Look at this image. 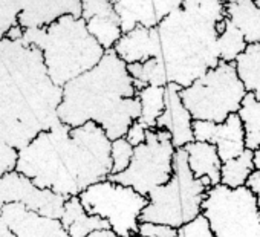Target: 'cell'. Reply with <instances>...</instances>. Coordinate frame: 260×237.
Segmentation results:
<instances>
[{"mask_svg": "<svg viewBox=\"0 0 260 237\" xmlns=\"http://www.w3.org/2000/svg\"><path fill=\"white\" fill-rule=\"evenodd\" d=\"M175 152L176 149L166 130L150 129L146 141L134 147L128 167L109 179L134 188L141 196H147L172 178Z\"/></svg>", "mask_w": 260, "mask_h": 237, "instance_id": "10", "label": "cell"}, {"mask_svg": "<svg viewBox=\"0 0 260 237\" xmlns=\"http://www.w3.org/2000/svg\"><path fill=\"white\" fill-rule=\"evenodd\" d=\"M146 135H147V129L144 126H141L138 121H135L132 126L128 127V130L124 135V138H125V141L130 146L137 147V146H140V144H143L146 141Z\"/></svg>", "mask_w": 260, "mask_h": 237, "instance_id": "31", "label": "cell"}, {"mask_svg": "<svg viewBox=\"0 0 260 237\" xmlns=\"http://www.w3.org/2000/svg\"><path fill=\"white\" fill-rule=\"evenodd\" d=\"M193 138L213 144L222 162L239 156L245 150V133L237 113L230 115L223 123L193 121Z\"/></svg>", "mask_w": 260, "mask_h": 237, "instance_id": "12", "label": "cell"}, {"mask_svg": "<svg viewBox=\"0 0 260 237\" xmlns=\"http://www.w3.org/2000/svg\"><path fill=\"white\" fill-rule=\"evenodd\" d=\"M0 237H16L14 232L5 223V220L2 219V214H0Z\"/></svg>", "mask_w": 260, "mask_h": 237, "instance_id": "35", "label": "cell"}, {"mask_svg": "<svg viewBox=\"0 0 260 237\" xmlns=\"http://www.w3.org/2000/svg\"><path fill=\"white\" fill-rule=\"evenodd\" d=\"M201 214L208 220L214 237H260V211L255 196L245 185L210 187Z\"/></svg>", "mask_w": 260, "mask_h": 237, "instance_id": "8", "label": "cell"}, {"mask_svg": "<svg viewBox=\"0 0 260 237\" xmlns=\"http://www.w3.org/2000/svg\"><path fill=\"white\" fill-rule=\"evenodd\" d=\"M132 237H141V235H138V234H135V235H132Z\"/></svg>", "mask_w": 260, "mask_h": 237, "instance_id": "40", "label": "cell"}, {"mask_svg": "<svg viewBox=\"0 0 260 237\" xmlns=\"http://www.w3.org/2000/svg\"><path fill=\"white\" fill-rule=\"evenodd\" d=\"M60 222L66 234H69L71 237H86L87 234L96 229L109 228V225L103 219L87 214L83 205L80 204L78 197L66 199L63 213L60 216Z\"/></svg>", "mask_w": 260, "mask_h": 237, "instance_id": "20", "label": "cell"}, {"mask_svg": "<svg viewBox=\"0 0 260 237\" xmlns=\"http://www.w3.org/2000/svg\"><path fill=\"white\" fill-rule=\"evenodd\" d=\"M187 155V164L190 172L196 179L208 181L210 187L220 184V168L222 161L213 144L191 141L182 147Z\"/></svg>", "mask_w": 260, "mask_h": 237, "instance_id": "18", "label": "cell"}, {"mask_svg": "<svg viewBox=\"0 0 260 237\" xmlns=\"http://www.w3.org/2000/svg\"><path fill=\"white\" fill-rule=\"evenodd\" d=\"M176 237H214V234L210 228L208 220L202 214H199L193 220L179 226Z\"/></svg>", "mask_w": 260, "mask_h": 237, "instance_id": "28", "label": "cell"}, {"mask_svg": "<svg viewBox=\"0 0 260 237\" xmlns=\"http://www.w3.org/2000/svg\"><path fill=\"white\" fill-rule=\"evenodd\" d=\"M252 159H254V168L260 170V149L252 152Z\"/></svg>", "mask_w": 260, "mask_h": 237, "instance_id": "36", "label": "cell"}, {"mask_svg": "<svg viewBox=\"0 0 260 237\" xmlns=\"http://www.w3.org/2000/svg\"><path fill=\"white\" fill-rule=\"evenodd\" d=\"M237 115L245 133V149L251 152L260 149V99L246 92Z\"/></svg>", "mask_w": 260, "mask_h": 237, "instance_id": "22", "label": "cell"}, {"mask_svg": "<svg viewBox=\"0 0 260 237\" xmlns=\"http://www.w3.org/2000/svg\"><path fill=\"white\" fill-rule=\"evenodd\" d=\"M61 87L48 75L40 49L0 40V141L16 150L60 123Z\"/></svg>", "mask_w": 260, "mask_h": 237, "instance_id": "3", "label": "cell"}, {"mask_svg": "<svg viewBox=\"0 0 260 237\" xmlns=\"http://www.w3.org/2000/svg\"><path fill=\"white\" fill-rule=\"evenodd\" d=\"M223 10L225 19L242 34L246 45H260V7L254 0H230Z\"/></svg>", "mask_w": 260, "mask_h": 237, "instance_id": "19", "label": "cell"}, {"mask_svg": "<svg viewBox=\"0 0 260 237\" xmlns=\"http://www.w3.org/2000/svg\"><path fill=\"white\" fill-rule=\"evenodd\" d=\"M22 37H23V28L22 26H14L10 32H8V36H7V39H10V40H22Z\"/></svg>", "mask_w": 260, "mask_h": 237, "instance_id": "34", "label": "cell"}, {"mask_svg": "<svg viewBox=\"0 0 260 237\" xmlns=\"http://www.w3.org/2000/svg\"><path fill=\"white\" fill-rule=\"evenodd\" d=\"M112 141L95 123L69 127L61 121L19 150L16 170L37 187L66 199L112 175Z\"/></svg>", "mask_w": 260, "mask_h": 237, "instance_id": "2", "label": "cell"}, {"mask_svg": "<svg viewBox=\"0 0 260 237\" xmlns=\"http://www.w3.org/2000/svg\"><path fill=\"white\" fill-rule=\"evenodd\" d=\"M164 93L166 87L161 86H144L137 90V98L141 107L137 121L147 130L156 129L158 118L164 112Z\"/></svg>", "mask_w": 260, "mask_h": 237, "instance_id": "23", "label": "cell"}, {"mask_svg": "<svg viewBox=\"0 0 260 237\" xmlns=\"http://www.w3.org/2000/svg\"><path fill=\"white\" fill-rule=\"evenodd\" d=\"M245 187L254 194V196H257V194H260V170H252V173L248 176V179H246V182H245Z\"/></svg>", "mask_w": 260, "mask_h": 237, "instance_id": "32", "label": "cell"}, {"mask_svg": "<svg viewBox=\"0 0 260 237\" xmlns=\"http://www.w3.org/2000/svg\"><path fill=\"white\" fill-rule=\"evenodd\" d=\"M23 0H0V40L7 39L8 32L19 25V16Z\"/></svg>", "mask_w": 260, "mask_h": 237, "instance_id": "26", "label": "cell"}, {"mask_svg": "<svg viewBox=\"0 0 260 237\" xmlns=\"http://www.w3.org/2000/svg\"><path fill=\"white\" fill-rule=\"evenodd\" d=\"M64 237H71V235H69V234H66V235H64Z\"/></svg>", "mask_w": 260, "mask_h": 237, "instance_id": "41", "label": "cell"}, {"mask_svg": "<svg viewBox=\"0 0 260 237\" xmlns=\"http://www.w3.org/2000/svg\"><path fill=\"white\" fill-rule=\"evenodd\" d=\"M132 155H134V146H130L125 141V138L113 140L110 144V159H112V175L110 176L124 172L130 164Z\"/></svg>", "mask_w": 260, "mask_h": 237, "instance_id": "27", "label": "cell"}, {"mask_svg": "<svg viewBox=\"0 0 260 237\" xmlns=\"http://www.w3.org/2000/svg\"><path fill=\"white\" fill-rule=\"evenodd\" d=\"M254 170V159L252 152L245 149L239 156L222 162L220 168V185L228 188H239L243 187L248 176Z\"/></svg>", "mask_w": 260, "mask_h": 237, "instance_id": "24", "label": "cell"}, {"mask_svg": "<svg viewBox=\"0 0 260 237\" xmlns=\"http://www.w3.org/2000/svg\"><path fill=\"white\" fill-rule=\"evenodd\" d=\"M22 42L40 49L48 75L58 87L92 69L106 52L83 19L74 16H64L46 28L23 29Z\"/></svg>", "mask_w": 260, "mask_h": 237, "instance_id": "5", "label": "cell"}, {"mask_svg": "<svg viewBox=\"0 0 260 237\" xmlns=\"http://www.w3.org/2000/svg\"><path fill=\"white\" fill-rule=\"evenodd\" d=\"M181 87L176 84H167L164 93V112L156 121V129L166 130L170 135L175 149H182L193 138V118L182 104L179 96Z\"/></svg>", "mask_w": 260, "mask_h": 237, "instance_id": "16", "label": "cell"}, {"mask_svg": "<svg viewBox=\"0 0 260 237\" xmlns=\"http://www.w3.org/2000/svg\"><path fill=\"white\" fill-rule=\"evenodd\" d=\"M80 19L104 51L113 49L122 36L121 20L109 0H81Z\"/></svg>", "mask_w": 260, "mask_h": 237, "instance_id": "14", "label": "cell"}, {"mask_svg": "<svg viewBox=\"0 0 260 237\" xmlns=\"http://www.w3.org/2000/svg\"><path fill=\"white\" fill-rule=\"evenodd\" d=\"M140 112L137 86L127 64L113 49L106 51L92 69L61 87L57 109L63 124L78 127L95 123L110 141L124 138L128 127L140 118Z\"/></svg>", "mask_w": 260, "mask_h": 237, "instance_id": "4", "label": "cell"}, {"mask_svg": "<svg viewBox=\"0 0 260 237\" xmlns=\"http://www.w3.org/2000/svg\"><path fill=\"white\" fill-rule=\"evenodd\" d=\"M208 188V181L196 179L190 172L184 149H176L172 178L146 196L147 204L140 220L162 223L178 229L201 214Z\"/></svg>", "mask_w": 260, "mask_h": 237, "instance_id": "6", "label": "cell"}, {"mask_svg": "<svg viewBox=\"0 0 260 237\" xmlns=\"http://www.w3.org/2000/svg\"><path fill=\"white\" fill-rule=\"evenodd\" d=\"M255 204H257V208H258V211H260V194L255 196Z\"/></svg>", "mask_w": 260, "mask_h": 237, "instance_id": "37", "label": "cell"}, {"mask_svg": "<svg viewBox=\"0 0 260 237\" xmlns=\"http://www.w3.org/2000/svg\"><path fill=\"white\" fill-rule=\"evenodd\" d=\"M138 235L141 237H176L178 229L153 222H140L138 225Z\"/></svg>", "mask_w": 260, "mask_h": 237, "instance_id": "29", "label": "cell"}, {"mask_svg": "<svg viewBox=\"0 0 260 237\" xmlns=\"http://www.w3.org/2000/svg\"><path fill=\"white\" fill-rule=\"evenodd\" d=\"M223 17L219 0H185L156 26L122 34L113 51L137 90L167 84L184 89L219 64L217 23Z\"/></svg>", "mask_w": 260, "mask_h": 237, "instance_id": "1", "label": "cell"}, {"mask_svg": "<svg viewBox=\"0 0 260 237\" xmlns=\"http://www.w3.org/2000/svg\"><path fill=\"white\" fill-rule=\"evenodd\" d=\"M234 66L245 90L260 99V45H248Z\"/></svg>", "mask_w": 260, "mask_h": 237, "instance_id": "21", "label": "cell"}, {"mask_svg": "<svg viewBox=\"0 0 260 237\" xmlns=\"http://www.w3.org/2000/svg\"><path fill=\"white\" fill-rule=\"evenodd\" d=\"M219 2H220V4H223V5H225V4H226V2H230V0H219Z\"/></svg>", "mask_w": 260, "mask_h": 237, "instance_id": "38", "label": "cell"}, {"mask_svg": "<svg viewBox=\"0 0 260 237\" xmlns=\"http://www.w3.org/2000/svg\"><path fill=\"white\" fill-rule=\"evenodd\" d=\"M0 214L16 237H64L60 219L42 216L20 204H4Z\"/></svg>", "mask_w": 260, "mask_h": 237, "instance_id": "15", "label": "cell"}, {"mask_svg": "<svg viewBox=\"0 0 260 237\" xmlns=\"http://www.w3.org/2000/svg\"><path fill=\"white\" fill-rule=\"evenodd\" d=\"M113 5L122 34L132 29L153 28L170 13L178 10L185 0H109Z\"/></svg>", "mask_w": 260, "mask_h": 237, "instance_id": "13", "label": "cell"}, {"mask_svg": "<svg viewBox=\"0 0 260 237\" xmlns=\"http://www.w3.org/2000/svg\"><path fill=\"white\" fill-rule=\"evenodd\" d=\"M0 204H20L42 216L60 219L66 197L37 187L29 178L13 170L0 175Z\"/></svg>", "mask_w": 260, "mask_h": 237, "instance_id": "11", "label": "cell"}, {"mask_svg": "<svg viewBox=\"0 0 260 237\" xmlns=\"http://www.w3.org/2000/svg\"><path fill=\"white\" fill-rule=\"evenodd\" d=\"M254 4H255L257 7H260V0H254Z\"/></svg>", "mask_w": 260, "mask_h": 237, "instance_id": "39", "label": "cell"}, {"mask_svg": "<svg viewBox=\"0 0 260 237\" xmlns=\"http://www.w3.org/2000/svg\"><path fill=\"white\" fill-rule=\"evenodd\" d=\"M64 16L81 17V0H23L19 26L23 29L46 28Z\"/></svg>", "mask_w": 260, "mask_h": 237, "instance_id": "17", "label": "cell"}, {"mask_svg": "<svg viewBox=\"0 0 260 237\" xmlns=\"http://www.w3.org/2000/svg\"><path fill=\"white\" fill-rule=\"evenodd\" d=\"M17 156H19V150L0 141V175L16 170Z\"/></svg>", "mask_w": 260, "mask_h": 237, "instance_id": "30", "label": "cell"}, {"mask_svg": "<svg viewBox=\"0 0 260 237\" xmlns=\"http://www.w3.org/2000/svg\"><path fill=\"white\" fill-rule=\"evenodd\" d=\"M246 46L248 45L242 34L226 19H223V29L217 36V49L220 61L234 63L236 58L246 49Z\"/></svg>", "mask_w": 260, "mask_h": 237, "instance_id": "25", "label": "cell"}, {"mask_svg": "<svg viewBox=\"0 0 260 237\" xmlns=\"http://www.w3.org/2000/svg\"><path fill=\"white\" fill-rule=\"evenodd\" d=\"M86 237H119L116 232H113L110 228H106V229H96L90 234H87Z\"/></svg>", "mask_w": 260, "mask_h": 237, "instance_id": "33", "label": "cell"}, {"mask_svg": "<svg viewBox=\"0 0 260 237\" xmlns=\"http://www.w3.org/2000/svg\"><path fill=\"white\" fill-rule=\"evenodd\" d=\"M246 90L237 77L234 63L219 61L190 86L179 90L182 104L193 121L223 123L237 113Z\"/></svg>", "mask_w": 260, "mask_h": 237, "instance_id": "7", "label": "cell"}, {"mask_svg": "<svg viewBox=\"0 0 260 237\" xmlns=\"http://www.w3.org/2000/svg\"><path fill=\"white\" fill-rule=\"evenodd\" d=\"M77 197L87 214L103 219L119 237L138 232L141 213L147 204L146 196L110 179L87 187Z\"/></svg>", "mask_w": 260, "mask_h": 237, "instance_id": "9", "label": "cell"}, {"mask_svg": "<svg viewBox=\"0 0 260 237\" xmlns=\"http://www.w3.org/2000/svg\"><path fill=\"white\" fill-rule=\"evenodd\" d=\"M0 208H2V204H0Z\"/></svg>", "mask_w": 260, "mask_h": 237, "instance_id": "42", "label": "cell"}]
</instances>
